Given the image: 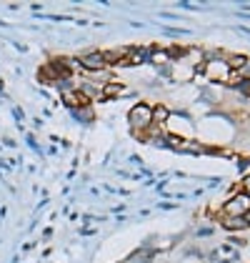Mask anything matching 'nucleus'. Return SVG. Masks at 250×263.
<instances>
[{"instance_id": "obj_1", "label": "nucleus", "mask_w": 250, "mask_h": 263, "mask_svg": "<svg viewBox=\"0 0 250 263\" xmlns=\"http://www.w3.org/2000/svg\"><path fill=\"white\" fill-rule=\"evenodd\" d=\"M128 125H130V130H133V133L138 136V141H140V136H145L148 130L153 128V108L145 105V103L133 105L130 113H128Z\"/></svg>"}, {"instance_id": "obj_2", "label": "nucleus", "mask_w": 250, "mask_h": 263, "mask_svg": "<svg viewBox=\"0 0 250 263\" xmlns=\"http://www.w3.org/2000/svg\"><path fill=\"white\" fill-rule=\"evenodd\" d=\"M248 208H250V198L240 191V193L225 198V203H223V216H245Z\"/></svg>"}, {"instance_id": "obj_3", "label": "nucleus", "mask_w": 250, "mask_h": 263, "mask_svg": "<svg viewBox=\"0 0 250 263\" xmlns=\"http://www.w3.org/2000/svg\"><path fill=\"white\" fill-rule=\"evenodd\" d=\"M198 70L205 73V78H210V81H228V76H230V68L225 65L223 58H218V61H205Z\"/></svg>"}, {"instance_id": "obj_4", "label": "nucleus", "mask_w": 250, "mask_h": 263, "mask_svg": "<svg viewBox=\"0 0 250 263\" xmlns=\"http://www.w3.org/2000/svg\"><path fill=\"white\" fill-rule=\"evenodd\" d=\"M80 65L85 70H103L108 63H105L103 53H85V55H80Z\"/></svg>"}, {"instance_id": "obj_5", "label": "nucleus", "mask_w": 250, "mask_h": 263, "mask_svg": "<svg viewBox=\"0 0 250 263\" xmlns=\"http://www.w3.org/2000/svg\"><path fill=\"white\" fill-rule=\"evenodd\" d=\"M220 226L230 233H235V231H245L250 223L245 221V216H220Z\"/></svg>"}, {"instance_id": "obj_6", "label": "nucleus", "mask_w": 250, "mask_h": 263, "mask_svg": "<svg viewBox=\"0 0 250 263\" xmlns=\"http://www.w3.org/2000/svg\"><path fill=\"white\" fill-rule=\"evenodd\" d=\"M155 256H158V251L153 248V246H143V248H138L135 253H130V258L125 263H153L155 261Z\"/></svg>"}, {"instance_id": "obj_7", "label": "nucleus", "mask_w": 250, "mask_h": 263, "mask_svg": "<svg viewBox=\"0 0 250 263\" xmlns=\"http://www.w3.org/2000/svg\"><path fill=\"white\" fill-rule=\"evenodd\" d=\"M62 101H65V105H70V110H73V108H80V105H88V98H85L80 90H70V93H65Z\"/></svg>"}, {"instance_id": "obj_8", "label": "nucleus", "mask_w": 250, "mask_h": 263, "mask_svg": "<svg viewBox=\"0 0 250 263\" xmlns=\"http://www.w3.org/2000/svg\"><path fill=\"white\" fill-rule=\"evenodd\" d=\"M70 113H73V118H75L78 123H90L93 118H95V116H93V108H90V105H80V108H73Z\"/></svg>"}, {"instance_id": "obj_9", "label": "nucleus", "mask_w": 250, "mask_h": 263, "mask_svg": "<svg viewBox=\"0 0 250 263\" xmlns=\"http://www.w3.org/2000/svg\"><path fill=\"white\" fill-rule=\"evenodd\" d=\"M168 121H170V110H168L165 105L153 108V125H165Z\"/></svg>"}, {"instance_id": "obj_10", "label": "nucleus", "mask_w": 250, "mask_h": 263, "mask_svg": "<svg viewBox=\"0 0 250 263\" xmlns=\"http://www.w3.org/2000/svg\"><path fill=\"white\" fill-rule=\"evenodd\" d=\"M118 93H123V85H105L103 96L108 98V96H118Z\"/></svg>"}, {"instance_id": "obj_11", "label": "nucleus", "mask_w": 250, "mask_h": 263, "mask_svg": "<svg viewBox=\"0 0 250 263\" xmlns=\"http://www.w3.org/2000/svg\"><path fill=\"white\" fill-rule=\"evenodd\" d=\"M205 236H213V226H200L195 231V238H205Z\"/></svg>"}, {"instance_id": "obj_12", "label": "nucleus", "mask_w": 250, "mask_h": 263, "mask_svg": "<svg viewBox=\"0 0 250 263\" xmlns=\"http://www.w3.org/2000/svg\"><path fill=\"white\" fill-rule=\"evenodd\" d=\"M243 193L250 198V176H245V178H243Z\"/></svg>"}, {"instance_id": "obj_13", "label": "nucleus", "mask_w": 250, "mask_h": 263, "mask_svg": "<svg viewBox=\"0 0 250 263\" xmlns=\"http://www.w3.org/2000/svg\"><path fill=\"white\" fill-rule=\"evenodd\" d=\"M230 243H233V246H245V238H238V236H233V238H230Z\"/></svg>"}, {"instance_id": "obj_14", "label": "nucleus", "mask_w": 250, "mask_h": 263, "mask_svg": "<svg viewBox=\"0 0 250 263\" xmlns=\"http://www.w3.org/2000/svg\"><path fill=\"white\" fill-rule=\"evenodd\" d=\"M245 221H248V223H250V208H248V213H245Z\"/></svg>"}]
</instances>
